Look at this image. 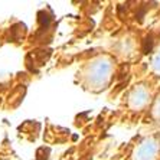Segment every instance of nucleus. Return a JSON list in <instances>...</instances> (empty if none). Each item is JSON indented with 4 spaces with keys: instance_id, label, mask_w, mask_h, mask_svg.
<instances>
[{
    "instance_id": "f257e3e1",
    "label": "nucleus",
    "mask_w": 160,
    "mask_h": 160,
    "mask_svg": "<svg viewBox=\"0 0 160 160\" xmlns=\"http://www.w3.org/2000/svg\"><path fill=\"white\" fill-rule=\"evenodd\" d=\"M156 92L152 84L147 81H140L134 84L127 94V107L134 112H144L150 108Z\"/></svg>"
},
{
    "instance_id": "7ed1b4c3",
    "label": "nucleus",
    "mask_w": 160,
    "mask_h": 160,
    "mask_svg": "<svg viewBox=\"0 0 160 160\" xmlns=\"http://www.w3.org/2000/svg\"><path fill=\"white\" fill-rule=\"evenodd\" d=\"M130 160H160V133L143 137L131 150Z\"/></svg>"
},
{
    "instance_id": "39448f33",
    "label": "nucleus",
    "mask_w": 160,
    "mask_h": 160,
    "mask_svg": "<svg viewBox=\"0 0 160 160\" xmlns=\"http://www.w3.org/2000/svg\"><path fill=\"white\" fill-rule=\"evenodd\" d=\"M149 117L153 121L160 123V89L156 92L154 98H153V102L149 108Z\"/></svg>"
},
{
    "instance_id": "f03ea898",
    "label": "nucleus",
    "mask_w": 160,
    "mask_h": 160,
    "mask_svg": "<svg viewBox=\"0 0 160 160\" xmlns=\"http://www.w3.org/2000/svg\"><path fill=\"white\" fill-rule=\"evenodd\" d=\"M114 67L116 63L108 56H100L98 59L94 61L88 68V81L94 85L92 88L104 89L112 78Z\"/></svg>"
},
{
    "instance_id": "20e7f679",
    "label": "nucleus",
    "mask_w": 160,
    "mask_h": 160,
    "mask_svg": "<svg viewBox=\"0 0 160 160\" xmlns=\"http://www.w3.org/2000/svg\"><path fill=\"white\" fill-rule=\"evenodd\" d=\"M150 72L153 74V77L160 78V42L153 49L152 58H150Z\"/></svg>"
}]
</instances>
